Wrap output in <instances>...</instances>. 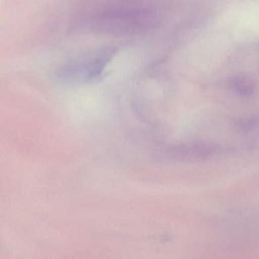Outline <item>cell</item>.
<instances>
[{"instance_id": "1", "label": "cell", "mask_w": 259, "mask_h": 259, "mask_svg": "<svg viewBox=\"0 0 259 259\" xmlns=\"http://www.w3.org/2000/svg\"><path fill=\"white\" fill-rule=\"evenodd\" d=\"M115 52V49L109 47L78 58L64 65L58 76L64 82H94L100 77Z\"/></svg>"}]
</instances>
